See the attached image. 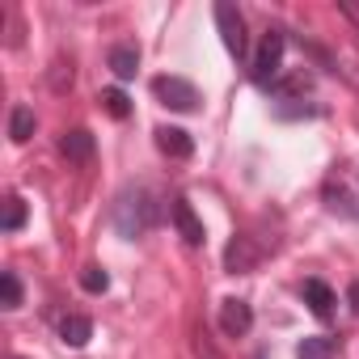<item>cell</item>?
<instances>
[{
	"label": "cell",
	"mask_w": 359,
	"mask_h": 359,
	"mask_svg": "<svg viewBox=\"0 0 359 359\" xmlns=\"http://www.w3.org/2000/svg\"><path fill=\"white\" fill-rule=\"evenodd\" d=\"M156 220H161V203H156L152 191L135 187V191H123V195L114 199V229H118L127 241H135V237H144L148 229H156Z\"/></svg>",
	"instance_id": "6da1fadb"
},
{
	"label": "cell",
	"mask_w": 359,
	"mask_h": 359,
	"mask_svg": "<svg viewBox=\"0 0 359 359\" xmlns=\"http://www.w3.org/2000/svg\"><path fill=\"white\" fill-rule=\"evenodd\" d=\"M283 47H287L283 30L271 26V30L262 34V43H258L254 60H250V81H254L258 89H275V81H279V72H283Z\"/></svg>",
	"instance_id": "7a4b0ae2"
},
{
	"label": "cell",
	"mask_w": 359,
	"mask_h": 359,
	"mask_svg": "<svg viewBox=\"0 0 359 359\" xmlns=\"http://www.w3.org/2000/svg\"><path fill=\"white\" fill-rule=\"evenodd\" d=\"M152 93H156L161 106H169V110H177V114H191V110L199 106V89H195L187 76H156V81H152Z\"/></svg>",
	"instance_id": "3957f363"
},
{
	"label": "cell",
	"mask_w": 359,
	"mask_h": 359,
	"mask_svg": "<svg viewBox=\"0 0 359 359\" xmlns=\"http://www.w3.org/2000/svg\"><path fill=\"white\" fill-rule=\"evenodd\" d=\"M216 26H220L224 51H229L233 60H245L250 39H245V18L237 13V5H229V0H216Z\"/></svg>",
	"instance_id": "277c9868"
},
{
	"label": "cell",
	"mask_w": 359,
	"mask_h": 359,
	"mask_svg": "<svg viewBox=\"0 0 359 359\" xmlns=\"http://www.w3.org/2000/svg\"><path fill=\"white\" fill-rule=\"evenodd\" d=\"M258 262H262V250L254 245V237L237 233V237L229 241V250H224V271H229V275H250Z\"/></svg>",
	"instance_id": "5b68a950"
},
{
	"label": "cell",
	"mask_w": 359,
	"mask_h": 359,
	"mask_svg": "<svg viewBox=\"0 0 359 359\" xmlns=\"http://www.w3.org/2000/svg\"><path fill=\"white\" fill-rule=\"evenodd\" d=\"M169 216H173V229H177V237H182L187 245H203V241H208V233H203V220L195 216L191 199H182V195H177V199L169 203Z\"/></svg>",
	"instance_id": "8992f818"
},
{
	"label": "cell",
	"mask_w": 359,
	"mask_h": 359,
	"mask_svg": "<svg viewBox=\"0 0 359 359\" xmlns=\"http://www.w3.org/2000/svg\"><path fill=\"white\" fill-rule=\"evenodd\" d=\"M220 330H224L229 338H245V334L254 330V309H250L245 300H237V296L220 300Z\"/></svg>",
	"instance_id": "52a82bcc"
},
{
	"label": "cell",
	"mask_w": 359,
	"mask_h": 359,
	"mask_svg": "<svg viewBox=\"0 0 359 359\" xmlns=\"http://www.w3.org/2000/svg\"><path fill=\"white\" fill-rule=\"evenodd\" d=\"M152 135H156V148H161L165 156H173V161H187V156L195 152V140H191L182 127H156Z\"/></svg>",
	"instance_id": "ba28073f"
},
{
	"label": "cell",
	"mask_w": 359,
	"mask_h": 359,
	"mask_svg": "<svg viewBox=\"0 0 359 359\" xmlns=\"http://www.w3.org/2000/svg\"><path fill=\"white\" fill-rule=\"evenodd\" d=\"M304 304L313 309V317L317 321H330L334 317V292H330V283L325 279H304Z\"/></svg>",
	"instance_id": "9c48e42d"
},
{
	"label": "cell",
	"mask_w": 359,
	"mask_h": 359,
	"mask_svg": "<svg viewBox=\"0 0 359 359\" xmlns=\"http://www.w3.org/2000/svg\"><path fill=\"white\" fill-rule=\"evenodd\" d=\"M106 64H110V72H114L118 81H131V76L140 72V47H135V43H114L110 55H106Z\"/></svg>",
	"instance_id": "30bf717a"
},
{
	"label": "cell",
	"mask_w": 359,
	"mask_h": 359,
	"mask_svg": "<svg viewBox=\"0 0 359 359\" xmlns=\"http://www.w3.org/2000/svg\"><path fill=\"white\" fill-rule=\"evenodd\" d=\"M93 131H85V127H72V131H64V140H60V152L68 156V161H76V165H85L89 156H93Z\"/></svg>",
	"instance_id": "8fae6325"
},
{
	"label": "cell",
	"mask_w": 359,
	"mask_h": 359,
	"mask_svg": "<svg viewBox=\"0 0 359 359\" xmlns=\"http://www.w3.org/2000/svg\"><path fill=\"white\" fill-rule=\"evenodd\" d=\"M60 338H64L68 346H85V342L93 338V321H89L85 313H64V317H60Z\"/></svg>",
	"instance_id": "7c38bea8"
},
{
	"label": "cell",
	"mask_w": 359,
	"mask_h": 359,
	"mask_svg": "<svg viewBox=\"0 0 359 359\" xmlns=\"http://www.w3.org/2000/svg\"><path fill=\"white\" fill-rule=\"evenodd\" d=\"M34 127H39V118H34L30 106H13V110H9V140H13V144H26V140L34 135Z\"/></svg>",
	"instance_id": "4fadbf2b"
},
{
	"label": "cell",
	"mask_w": 359,
	"mask_h": 359,
	"mask_svg": "<svg viewBox=\"0 0 359 359\" xmlns=\"http://www.w3.org/2000/svg\"><path fill=\"white\" fill-rule=\"evenodd\" d=\"M22 224H26V199L22 195H5V216H0V229L18 233Z\"/></svg>",
	"instance_id": "5bb4252c"
},
{
	"label": "cell",
	"mask_w": 359,
	"mask_h": 359,
	"mask_svg": "<svg viewBox=\"0 0 359 359\" xmlns=\"http://www.w3.org/2000/svg\"><path fill=\"white\" fill-rule=\"evenodd\" d=\"M296 359H334V342H330V338H321V334H313V338H300V346H296Z\"/></svg>",
	"instance_id": "9a60e30c"
},
{
	"label": "cell",
	"mask_w": 359,
	"mask_h": 359,
	"mask_svg": "<svg viewBox=\"0 0 359 359\" xmlns=\"http://www.w3.org/2000/svg\"><path fill=\"white\" fill-rule=\"evenodd\" d=\"M97 102H102V110H106L110 118H127V114H131V97H127L123 89H102Z\"/></svg>",
	"instance_id": "2e32d148"
},
{
	"label": "cell",
	"mask_w": 359,
	"mask_h": 359,
	"mask_svg": "<svg viewBox=\"0 0 359 359\" xmlns=\"http://www.w3.org/2000/svg\"><path fill=\"white\" fill-rule=\"evenodd\" d=\"M0 304H5V309H18L22 304V279H18V271L0 275Z\"/></svg>",
	"instance_id": "e0dca14e"
},
{
	"label": "cell",
	"mask_w": 359,
	"mask_h": 359,
	"mask_svg": "<svg viewBox=\"0 0 359 359\" xmlns=\"http://www.w3.org/2000/svg\"><path fill=\"white\" fill-rule=\"evenodd\" d=\"M325 203H330V212H342V216H351V220H359V208L351 203V195L342 191V187H325Z\"/></svg>",
	"instance_id": "ac0fdd59"
},
{
	"label": "cell",
	"mask_w": 359,
	"mask_h": 359,
	"mask_svg": "<svg viewBox=\"0 0 359 359\" xmlns=\"http://www.w3.org/2000/svg\"><path fill=\"white\" fill-rule=\"evenodd\" d=\"M81 287L93 292V296H102V292L110 287V275H106L102 266H85V271H81Z\"/></svg>",
	"instance_id": "d6986e66"
},
{
	"label": "cell",
	"mask_w": 359,
	"mask_h": 359,
	"mask_svg": "<svg viewBox=\"0 0 359 359\" xmlns=\"http://www.w3.org/2000/svg\"><path fill=\"white\" fill-rule=\"evenodd\" d=\"M309 89H313L309 72H296V76H287V81H275V93H279V97H292V93H309Z\"/></svg>",
	"instance_id": "ffe728a7"
},
{
	"label": "cell",
	"mask_w": 359,
	"mask_h": 359,
	"mask_svg": "<svg viewBox=\"0 0 359 359\" xmlns=\"http://www.w3.org/2000/svg\"><path fill=\"white\" fill-rule=\"evenodd\" d=\"M346 304H351V313L359 317V279H355V283L346 287Z\"/></svg>",
	"instance_id": "44dd1931"
},
{
	"label": "cell",
	"mask_w": 359,
	"mask_h": 359,
	"mask_svg": "<svg viewBox=\"0 0 359 359\" xmlns=\"http://www.w3.org/2000/svg\"><path fill=\"white\" fill-rule=\"evenodd\" d=\"M338 9H342V13H346V18H351L355 26H359V5H351V0H342V5H338Z\"/></svg>",
	"instance_id": "7402d4cb"
}]
</instances>
